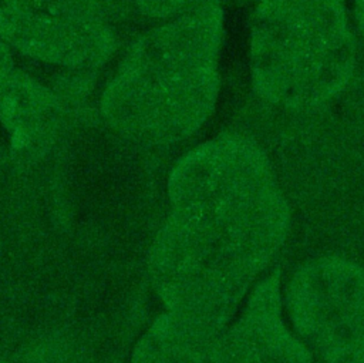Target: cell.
<instances>
[{
    "label": "cell",
    "instance_id": "6da1fadb",
    "mask_svg": "<svg viewBox=\"0 0 364 363\" xmlns=\"http://www.w3.org/2000/svg\"><path fill=\"white\" fill-rule=\"evenodd\" d=\"M168 198L169 214L149 255L151 283L165 312L142 339L181 363H210L283 245L289 208L263 149L237 134L179 158Z\"/></svg>",
    "mask_w": 364,
    "mask_h": 363
},
{
    "label": "cell",
    "instance_id": "7a4b0ae2",
    "mask_svg": "<svg viewBox=\"0 0 364 363\" xmlns=\"http://www.w3.org/2000/svg\"><path fill=\"white\" fill-rule=\"evenodd\" d=\"M222 36L218 3L139 36L101 94L104 122L141 145H169L192 135L218 100Z\"/></svg>",
    "mask_w": 364,
    "mask_h": 363
},
{
    "label": "cell",
    "instance_id": "3957f363",
    "mask_svg": "<svg viewBox=\"0 0 364 363\" xmlns=\"http://www.w3.org/2000/svg\"><path fill=\"white\" fill-rule=\"evenodd\" d=\"M253 84L291 108L336 95L354 67V40L343 0H262L252 30Z\"/></svg>",
    "mask_w": 364,
    "mask_h": 363
},
{
    "label": "cell",
    "instance_id": "277c9868",
    "mask_svg": "<svg viewBox=\"0 0 364 363\" xmlns=\"http://www.w3.org/2000/svg\"><path fill=\"white\" fill-rule=\"evenodd\" d=\"M0 38L23 57L64 70L101 67L117 47L101 0H0Z\"/></svg>",
    "mask_w": 364,
    "mask_h": 363
},
{
    "label": "cell",
    "instance_id": "5b68a950",
    "mask_svg": "<svg viewBox=\"0 0 364 363\" xmlns=\"http://www.w3.org/2000/svg\"><path fill=\"white\" fill-rule=\"evenodd\" d=\"M286 307L297 337L321 363H338L364 336V269L320 259L294 273Z\"/></svg>",
    "mask_w": 364,
    "mask_h": 363
},
{
    "label": "cell",
    "instance_id": "8992f818",
    "mask_svg": "<svg viewBox=\"0 0 364 363\" xmlns=\"http://www.w3.org/2000/svg\"><path fill=\"white\" fill-rule=\"evenodd\" d=\"M210 363H313L307 346L283 320L277 273L260 280L219 337Z\"/></svg>",
    "mask_w": 364,
    "mask_h": 363
},
{
    "label": "cell",
    "instance_id": "52a82bcc",
    "mask_svg": "<svg viewBox=\"0 0 364 363\" xmlns=\"http://www.w3.org/2000/svg\"><path fill=\"white\" fill-rule=\"evenodd\" d=\"M0 121L11 138L17 159L47 154L68 124V102L28 73L14 70L0 90Z\"/></svg>",
    "mask_w": 364,
    "mask_h": 363
},
{
    "label": "cell",
    "instance_id": "ba28073f",
    "mask_svg": "<svg viewBox=\"0 0 364 363\" xmlns=\"http://www.w3.org/2000/svg\"><path fill=\"white\" fill-rule=\"evenodd\" d=\"M132 3L144 16L169 21L218 3V0H132Z\"/></svg>",
    "mask_w": 364,
    "mask_h": 363
},
{
    "label": "cell",
    "instance_id": "9c48e42d",
    "mask_svg": "<svg viewBox=\"0 0 364 363\" xmlns=\"http://www.w3.org/2000/svg\"><path fill=\"white\" fill-rule=\"evenodd\" d=\"M17 68L13 48L0 38V90Z\"/></svg>",
    "mask_w": 364,
    "mask_h": 363
},
{
    "label": "cell",
    "instance_id": "30bf717a",
    "mask_svg": "<svg viewBox=\"0 0 364 363\" xmlns=\"http://www.w3.org/2000/svg\"><path fill=\"white\" fill-rule=\"evenodd\" d=\"M338 363H364V336Z\"/></svg>",
    "mask_w": 364,
    "mask_h": 363
},
{
    "label": "cell",
    "instance_id": "8fae6325",
    "mask_svg": "<svg viewBox=\"0 0 364 363\" xmlns=\"http://www.w3.org/2000/svg\"><path fill=\"white\" fill-rule=\"evenodd\" d=\"M355 17L360 31L364 36V0H355Z\"/></svg>",
    "mask_w": 364,
    "mask_h": 363
}]
</instances>
